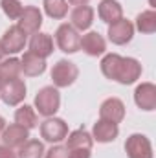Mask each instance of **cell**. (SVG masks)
<instances>
[{
    "label": "cell",
    "instance_id": "13",
    "mask_svg": "<svg viewBox=\"0 0 156 158\" xmlns=\"http://www.w3.org/2000/svg\"><path fill=\"white\" fill-rule=\"evenodd\" d=\"M20 70L30 77L40 76L46 70V61L39 55H35L33 52H26L22 55V59H20Z\"/></svg>",
    "mask_w": 156,
    "mask_h": 158
},
{
    "label": "cell",
    "instance_id": "9",
    "mask_svg": "<svg viewBox=\"0 0 156 158\" xmlns=\"http://www.w3.org/2000/svg\"><path fill=\"white\" fill-rule=\"evenodd\" d=\"M42 24V13L39 11V7H24L22 9V15L18 17V28L24 31V33H37Z\"/></svg>",
    "mask_w": 156,
    "mask_h": 158
},
{
    "label": "cell",
    "instance_id": "34",
    "mask_svg": "<svg viewBox=\"0 0 156 158\" xmlns=\"http://www.w3.org/2000/svg\"><path fill=\"white\" fill-rule=\"evenodd\" d=\"M2 85H4V81H2V79H0V88H2Z\"/></svg>",
    "mask_w": 156,
    "mask_h": 158
},
{
    "label": "cell",
    "instance_id": "6",
    "mask_svg": "<svg viewBox=\"0 0 156 158\" xmlns=\"http://www.w3.org/2000/svg\"><path fill=\"white\" fill-rule=\"evenodd\" d=\"M68 134V127L63 119L59 118H48L42 125H40V136L46 140V142H51V143H59L66 138Z\"/></svg>",
    "mask_w": 156,
    "mask_h": 158
},
{
    "label": "cell",
    "instance_id": "31",
    "mask_svg": "<svg viewBox=\"0 0 156 158\" xmlns=\"http://www.w3.org/2000/svg\"><path fill=\"white\" fill-rule=\"evenodd\" d=\"M70 4H74V6H86L88 4V0H68Z\"/></svg>",
    "mask_w": 156,
    "mask_h": 158
},
{
    "label": "cell",
    "instance_id": "22",
    "mask_svg": "<svg viewBox=\"0 0 156 158\" xmlns=\"http://www.w3.org/2000/svg\"><path fill=\"white\" fill-rule=\"evenodd\" d=\"M20 74V61L18 59H7V61H2L0 63V79L6 83V81H11V79H17Z\"/></svg>",
    "mask_w": 156,
    "mask_h": 158
},
{
    "label": "cell",
    "instance_id": "7",
    "mask_svg": "<svg viewBox=\"0 0 156 158\" xmlns=\"http://www.w3.org/2000/svg\"><path fill=\"white\" fill-rule=\"evenodd\" d=\"M0 98L6 105H18L24 98H26V85L24 81L20 79H11V81H6L0 88Z\"/></svg>",
    "mask_w": 156,
    "mask_h": 158
},
{
    "label": "cell",
    "instance_id": "12",
    "mask_svg": "<svg viewBox=\"0 0 156 158\" xmlns=\"http://www.w3.org/2000/svg\"><path fill=\"white\" fill-rule=\"evenodd\" d=\"M132 35H134V26L125 19H119L109 26V39L114 44H127L132 39Z\"/></svg>",
    "mask_w": 156,
    "mask_h": 158
},
{
    "label": "cell",
    "instance_id": "28",
    "mask_svg": "<svg viewBox=\"0 0 156 158\" xmlns=\"http://www.w3.org/2000/svg\"><path fill=\"white\" fill-rule=\"evenodd\" d=\"M46 158H68V149L63 145H55L46 153Z\"/></svg>",
    "mask_w": 156,
    "mask_h": 158
},
{
    "label": "cell",
    "instance_id": "14",
    "mask_svg": "<svg viewBox=\"0 0 156 158\" xmlns=\"http://www.w3.org/2000/svg\"><path fill=\"white\" fill-rule=\"evenodd\" d=\"M28 138H30L28 129L18 123L9 125L2 131V140H4V145H7V147H20Z\"/></svg>",
    "mask_w": 156,
    "mask_h": 158
},
{
    "label": "cell",
    "instance_id": "4",
    "mask_svg": "<svg viewBox=\"0 0 156 158\" xmlns=\"http://www.w3.org/2000/svg\"><path fill=\"white\" fill-rule=\"evenodd\" d=\"M79 76L77 66L66 59H61L53 70H51V79H53V85L59 86V88H64V86H70Z\"/></svg>",
    "mask_w": 156,
    "mask_h": 158
},
{
    "label": "cell",
    "instance_id": "29",
    "mask_svg": "<svg viewBox=\"0 0 156 158\" xmlns=\"http://www.w3.org/2000/svg\"><path fill=\"white\" fill-rule=\"evenodd\" d=\"M68 158H90V149H68Z\"/></svg>",
    "mask_w": 156,
    "mask_h": 158
},
{
    "label": "cell",
    "instance_id": "33",
    "mask_svg": "<svg viewBox=\"0 0 156 158\" xmlns=\"http://www.w3.org/2000/svg\"><path fill=\"white\" fill-rule=\"evenodd\" d=\"M4 55H6V52H4V48H2V42H0V63H2V59H4Z\"/></svg>",
    "mask_w": 156,
    "mask_h": 158
},
{
    "label": "cell",
    "instance_id": "10",
    "mask_svg": "<svg viewBox=\"0 0 156 158\" xmlns=\"http://www.w3.org/2000/svg\"><path fill=\"white\" fill-rule=\"evenodd\" d=\"M0 42H2V48H4L6 53H18L26 44V33L18 26H11L4 33Z\"/></svg>",
    "mask_w": 156,
    "mask_h": 158
},
{
    "label": "cell",
    "instance_id": "5",
    "mask_svg": "<svg viewBox=\"0 0 156 158\" xmlns=\"http://www.w3.org/2000/svg\"><path fill=\"white\" fill-rule=\"evenodd\" d=\"M125 151L129 158H153V147L147 136L132 134L125 142Z\"/></svg>",
    "mask_w": 156,
    "mask_h": 158
},
{
    "label": "cell",
    "instance_id": "30",
    "mask_svg": "<svg viewBox=\"0 0 156 158\" xmlns=\"http://www.w3.org/2000/svg\"><path fill=\"white\" fill-rule=\"evenodd\" d=\"M0 158H17V155L7 145H0Z\"/></svg>",
    "mask_w": 156,
    "mask_h": 158
},
{
    "label": "cell",
    "instance_id": "11",
    "mask_svg": "<svg viewBox=\"0 0 156 158\" xmlns=\"http://www.w3.org/2000/svg\"><path fill=\"white\" fill-rule=\"evenodd\" d=\"M99 116L105 121H110V123H119L121 119L125 118V105L121 99L117 98H110L107 101H103L101 109H99Z\"/></svg>",
    "mask_w": 156,
    "mask_h": 158
},
{
    "label": "cell",
    "instance_id": "23",
    "mask_svg": "<svg viewBox=\"0 0 156 158\" xmlns=\"http://www.w3.org/2000/svg\"><path fill=\"white\" fill-rule=\"evenodd\" d=\"M136 28L142 33H154L156 31V13L153 9L140 13L138 19H136Z\"/></svg>",
    "mask_w": 156,
    "mask_h": 158
},
{
    "label": "cell",
    "instance_id": "15",
    "mask_svg": "<svg viewBox=\"0 0 156 158\" xmlns=\"http://www.w3.org/2000/svg\"><path fill=\"white\" fill-rule=\"evenodd\" d=\"M70 19H72V28H76L79 31H84L94 22V9L90 6H77L72 11Z\"/></svg>",
    "mask_w": 156,
    "mask_h": 158
},
{
    "label": "cell",
    "instance_id": "32",
    "mask_svg": "<svg viewBox=\"0 0 156 158\" xmlns=\"http://www.w3.org/2000/svg\"><path fill=\"white\" fill-rule=\"evenodd\" d=\"M6 129V121H4V118L0 116V134H2V131Z\"/></svg>",
    "mask_w": 156,
    "mask_h": 158
},
{
    "label": "cell",
    "instance_id": "18",
    "mask_svg": "<svg viewBox=\"0 0 156 158\" xmlns=\"http://www.w3.org/2000/svg\"><path fill=\"white\" fill-rule=\"evenodd\" d=\"M97 13H99V19L107 24H112L121 19L123 15V7L119 6V2L116 0H103L97 7Z\"/></svg>",
    "mask_w": 156,
    "mask_h": 158
},
{
    "label": "cell",
    "instance_id": "20",
    "mask_svg": "<svg viewBox=\"0 0 156 158\" xmlns=\"http://www.w3.org/2000/svg\"><path fill=\"white\" fill-rule=\"evenodd\" d=\"M66 149H92V136L86 131H83V129L74 131L68 136Z\"/></svg>",
    "mask_w": 156,
    "mask_h": 158
},
{
    "label": "cell",
    "instance_id": "16",
    "mask_svg": "<svg viewBox=\"0 0 156 158\" xmlns=\"http://www.w3.org/2000/svg\"><path fill=\"white\" fill-rule=\"evenodd\" d=\"M81 48H83L88 55L97 57V55L105 53L107 44H105V39H103L97 31H90V33L83 35V39H81Z\"/></svg>",
    "mask_w": 156,
    "mask_h": 158
},
{
    "label": "cell",
    "instance_id": "1",
    "mask_svg": "<svg viewBox=\"0 0 156 158\" xmlns=\"http://www.w3.org/2000/svg\"><path fill=\"white\" fill-rule=\"evenodd\" d=\"M59 105H61V96H59V90L53 86H44L35 96V109L42 116H48V118L53 116L59 110Z\"/></svg>",
    "mask_w": 156,
    "mask_h": 158
},
{
    "label": "cell",
    "instance_id": "2",
    "mask_svg": "<svg viewBox=\"0 0 156 158\" xmlns=\"http://www.w3.org/2000/svg\"><path fill=\"white\" fill-rule=\"evenodd\" d=\"M142 76V64L132 57H121L114 72V81L121 85H132Z\"/></svg>",
    "mask_w": 156,
    "mask_h": 158
},
{
    "label": "cell",
    "instance_id": "21",
    "mask_svg": "<svg viewBox=\"0 0 156 158\" xmlns=\"http://www.w3.org/2000/svg\"><path fill=\"white\" fill-rule=\"evenodd\" d=\"M15 121L30 131V129L37 127V114H35V110H33L31 107L24 105V107L17 109V112H15Z\"/></svg>",
    "mask_w": 156,
    "mask_h": 158
},
{
    "label": "cell",
    "instance_id": "17",
    "mask_svg": "<svg viewBox=\"0 0 156 158\" xmlns=\"http://www.w3.org/2000/svg\"><path fill=\"white\" fill-rule=\"evenodd\" d=\"M30 52H33L35 55H39L42 59H46L48 55H51L53 52V40L48 33H35L30 40Z\"/></svg>",
    "mask_w": 156,
    "mask_h": 158
},
{
    "label": "cell",
    "instance_id": "8",
    "mask_svg": "<svg viewBox=\"0 0 156 158\" xmlns=\"http://www.w3.org/2000/svg\"><path fill=\"white\" fill-rule=\"evenodd\" d=\"M134 101L142 110L156 109V86L153 83H142L134 90Z\"/></svg>",
    "mask_w": 156,
    "mask_h": 158
},
{
    "label": "cell",
    "instance_id": "26",
    "mask_svg": "<svg viewBox=\"0 0 156 158\" xmlns=\"http://www.w3.org/2000/svg\"><path fill=\"white\" fill-rule=\"evenodd\" d=\"M119 55L117 53H109V55H105L103 57V61H101V72H103V76L109 79H114V72H116V66L117 63H119Z\"/></svg>",
    "mask_w": 156,
    "mask_h": 158
},
{
    "label": "cell",
    "instance_id": "19",
    "mask_svg": "<svg viewBox=\"0 0 156 158\" xmlns=\"http://www.w3.org/2000/svg\"><path fill=\"white\" fill-rule=\"evenodd\" d=\"M117 134H119V129H117L116 123L99 119V121L94 125V138H96L97 142H101V143H109V142L116 140Z\"/></svg>",
    "mask_w": 156,
    "mask_h": 158
},
{
    "label": "cell",
    "instance_id": "24",
    "mask_svg": "<svg viewBox=\"0 0 156 158\" xmlns=\"http://www.w3.org/2000/svg\"><path fill=\"white\" fill-rule=\"evenodd\" d=\"M44 11L51 19H64L68 13L66 0H44Z\"/></svg>",
    "mask_w": 156,
    "mask_h": 158
},
{
    "label": "cell",
    "instance_id": "25",
    "mask_svg": "<svg viewBox=\"0 0 156 158\" xmlns=\"http://www.w3.org/2000/svg\"><path fill=\"white\" fill-rule=\"evenodd\" d=\"M42 153H44V145L39 140H26L20 145L18 158H42Z\"/></svg>",
    "mask_w": 156,
    "mask_h": 158
},
{
    "label": "cell",
    "instance_id": "3",
    "mask_svg": "<svg viewBox=\"0 0 156 158\" xmlns=\"http://www.w3.org/2000/svg\"><path fill=\"white\" fill-rule=\"evenodd\" d=\"M55 40H57V46L61 48V52H64V53H76L81 48V37H79L77 30L72 28L70 24H61L57 28Z\"/></svg>",
    "mask_w": 156,
    "mask_h": 158
},
{
    "label": "cell",
    "instance_id": "27",
    "mask_svg": "<svg viewBox=\"0 0 156 158\" xmlns=\"http://www.w3.org/2000/svg\"><path fill=\"white\" fill-rule=\"evenodd\" d=\"M0 6H2V9H4V13H6L9 19H13V20L18 19V17L22 15V9H24L18 0H2Z\"/></svg>",
    "mask_w": 156,
    "mask_h": 158
}]
</instances>
